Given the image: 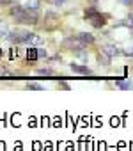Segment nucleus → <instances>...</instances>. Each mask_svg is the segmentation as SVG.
<instances>
[{"instance_id":"obj_2","label":"nucleus","mask_w":133,"mask_h":151,"mask_svg":"<svg viewBox=\"0 0 133 151\" xmlns=\"http://www.w3.org/2000/svg\"><path fill=\"white\" fill-rule=\"evenodd\" d=\"M85 20H89L92 23V27H96V29H101L103 23H105V20L101 18V14L96 9H87L85 11Z\"/></svg>"},{"instance_id":"obj_15","label":"nucleus","mask_w":133,"mask_h":151,"mask_svg":"<svg viewBox=\"0 0 133 151\" xmlns=\"http://www.w3.org/2000/svg\"><path fill=\"white\" fill-rule=\"evenodd\" d=\"M6 36H9V29L6 23H0V37H6Z\"/></svg>"},{"instance_id":"obj_13","label":"nucleus","mask_w":133,"mask_h":151,"mask_svg":"<svg viewBox=\"0 0 133 151\" xmlns=\"http://www.w3.org/2000/svg\"><path fill=\"white\" fill-rule=\"evenodd\" d=\"M117 87L119 89H133V82L131 80H119L117 82Z\"/></svg>"},{"instance_id":"obj_9","label":"nucleus","mask_w":133,"mask_h":151,"mask_svg":"<svg viewBox=\"0 0 133 151\" xmlns=\"http://www.w3.org/2000/svg\"><path fill=\"white\" fill-rule=\"evenodd\" d=\"M110 60H112V57H110L108 53H105V52H99V55H98V62H99V64H105V66H108V64H110Z\"/></svg>"},{"instance_id":"obj_6","label":"nucleus","mask_w":133,"mask_h":151,"mask_svg":"<svg viewBox=\"0 0 133 151\" xmlns=\"http://www.w3.org/2000/svg\"><path fill=\"white\" fill-rule=\"evenodd\" d=\"M101 52L108 53L110 57H117V55H121V50H119V48H115L114 45H105V46L101 48Z\"/></svg>"},{"instance_id":"obj_17","label":"nucleus","mask_w":133,"mask_h":151,"mask_svg":"<svg viewBox=\"0 0 133 151\" xmlns=\"http://www.w3.org/2000/svg\"><path fill=\"white\" fill-rule=\"evenodd\" d=\"M27 89H36V91H41L43 87H41V86H36V84H29V86H27Z\"/></svg>"},{"instance_id":"obj_5","label":"nucleus","mask_w":133,"mask_h":151,"mask_svg":"<svg viewBox=\"0 0 133 151\" xmlns=\"http://www.w3.org/2000/svg\"><path fill=\"white\" fill-rule=\"evenodd\" d=\"M57 25H59V16L53 14V13H48V14L44 16V27L51 30V29H55Z\"/></svg>"},{"instance_id":"obj_23","label":"nucleus","mask_w":133,"mask_h":151,"mask_svg":"<svg viewBox=\"0 0 133 151\" xmlns=\"http://www.w3.org/2000/svg\"><path fill=\"white\" fill-rule=\"evenodd\" d=\"M11 0H0V4H9Z\"/></svg>"},{"instance_id":"obj_21","label":"nucleus","mask_w":133,"mask_h":151,"mask_svg":"<svg viewBox=\"0 0 133 151\" xmlns=\"http://www.w3.org/2000/svg\"><path fill=\"white\" fill-rule=\"evenodd\" d=\"M122 4H126V6H129V4H133V0H121Z\"/></svg>"},{"instance_id":"obj_8","label":"nucleus","mask_w":133,"mask_h":151,"mask_svg":"<svg viewBox=\"0 0 133 151\" xmlns=\"http://www.w3.org/2000/svg\"><path fill=\"white\" fill-rule=\"evenodd\" d=\"M78 37L82 39V43H84V45H92V43H94V36H92V34H87V32H82V34H80Z\"/></svg>"},{"instance_id":"obj_1","label":"nucleus","mask_w":133,"mask_h":151,"mask_svg":"<svg viewBox=\"0 0 133 151\" xmlns=\"http://www.w3.org/2000/svg\"><path fill=\"white\" fill-rule=\"evenodd\" d=\"M37 18H39L37 9H27V7H25V13H23L16 22H18V23H25V25H36V23H37Z\"/></svg>"},{"instance_id":"obj_4","label":"nucleus","mask_w":133,"mask_h":151,"mask_svg":"<svg viewBox=\"0 0 133 151\" xmlns=\"http://www.w3.org/2000/svg\"><path fill=\"white\" fill-rule=\"evenodd\" d=\"M64 46L66 48H69V50H75V52H78V50H84V43H82V39L80 37H77V39H71V37H68V39H64Z\"/></svg>"},{"instance_id":"obj_11","label":"nucleus","mask_w":133,"mask_h":151,"mask_svg":"<svg viewBox=\"0 0 133 151\" xmlns=\"http://www.w3.org/2000/svg\"><path fill=\"white\" fill-rule=\"evenodd\" d=\"M27 43H29V45H41V43H43V39H41L37 34H30V36H29V39H27Z\"/></svg>"},{"instance_id":"obj_18","label":"nucleus","mask_w":133,"mask_h":151,"mask_svg":"<svg viewBox=\"0 0 133 151\" xmlns=\"http://www.w3.org/2000/svg\"><path fill=\"white\" fill-rule=\"evenodd\" d=\"M39 73H41V75H51V71H50L48 68H46V69H39Z\"/></svg>"},{"instance_id":"obj_14","label":"nucleus","mask_w":133,"mask_h":151,"mask_svg":"<svg viewBox=\"0 0 133 151\" xmlns=\"http://www.w3.org/2000/svg\"><path fill=\"white\" fill-rule=\"evenodd\" d=\"M25 7L27 9H39V0H27Z\"/></svg>"},{"instance_id":"obj_20","label":"nucleus","mask_w":133,"mask_h":151,"mask_svg":"<svg viewBox=\"0 0 133 151\" xmlns=\"http://www.w3.org/2000/svg\"><path fill=\"white\" fill-rule=\"evenodd\" d=\"M39 52V57H43V59H46V52L44 50H37Z\"/></svg>"},{"instance_id":"obj_10","label":"nucleus","mask_w":133,"mask_h":151,"mask_svg":"<svg viewBox=\"0 0 133 151\" xmlns=\"http://www.w3.org/2000/svg\"><path fill=\"white\" fill-rule=\"evenodd\" d=\"M71 69H73V73H78V75H91V69L89 68H85V66H71Z\"/></svg>"},{"instance_id":"obj_7","label":"nucleus","mask_w":133,"mask_h":151,"mask_svg":"<svg viewBox=\"0 0 133 151\" xmlns=\"http://www.w3.org/2000/svg\"><path fill=\"white\" fill-rule=\"evenodd\" d=\"M23 13H25V7H21V6H14V7L11 9V16H13L14 20H18Z\"/></svg>"},{"instance_id":"obj_3","label":"nucleus","mask_w":133,"mask_h":151,"mask_svg":"<svg viewBox=\"0 0 133 151\" xmlns=\"http://www.w3.org/2000/svg\"><path fill=\"white\" fill-rule=\"evenodd\" d=\"M29 36H30V32H27V30H14V32H11L7 37H9V41L11 43H14V45H21V43H27V39H29Z\"/></svg>"},{"instance_id":"obj_19","label":"nucleus","mask_w":133,"mask_h":151,"mask_svg":"<svg viewBox=\"0 0 133 151\" xmlns=\"http://www.w3.org/2000/svg\"><path fill=\"white\" fill-rule=\"evenodd\" d=\"M51 4H55V6H62V4H64V0H51Z\"/></svg>"},{"instance_id":"obj_12","label":"nucleus","mask_w":133,"mask_h":151,"mask_svg":"<svg viewBox=\"0 0 133 151\" xmlns=\"http://www.w3.org/2000/svg\"><path fill=\"white\" fill-rule=\"evenodd\" d=\"M27 59H29V60H32V62H34V60H37V59H39V52H37V50H34V48H29V52H27Z\"/></svg>"},{"instance_id":"obj_22","label":"nucleus","mask_w":133,"mask_h":151,"mask_svg":"<svg viewBox=\"0 0 133 151\" xmlns=\"http://www.w3.org/2000/svg\"><path fill=\"white\" fill-rule=\"evenodd\" d=\"M128 22H129V25H131V27H133V14H131V16H129V20H128Z\"/></svg>"},{"instance_id":"obj_16","label":"nucleus","mask_w":133,"mask_h":151,"mask_svg":"<svg viewBox=\"0 0 133 151\" xmlns=\"http://www.w3.org/2000/svg\"><path fill=\"white\" fill-rule=\"evenodd\" d=\"M11 71H9V68H6V66H0V77H11Z\"/></svg>"}]
</instances>
